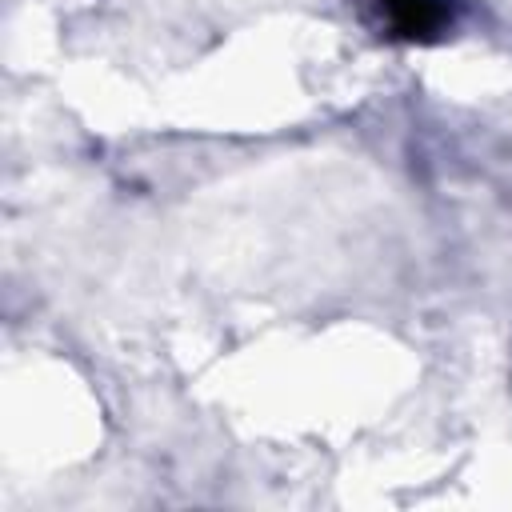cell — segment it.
Masks as SVG:
<instances>
[{
	"mask_svg": "<svg viewBox=\"0 0 512 512\" xmlns=\"http://www.w3.org/2000/svg\"><path fill=\"white\" fill-rule=\"evenodd\" d=\"M356 4L380 36L408 40V44L440 40L456 24L452 0H356Z\"/></svg>",
	"mask_w": 512,
	"mask_h": 512,
	"instance_id": "1",
	"label": "cell"
}]
</instances>
